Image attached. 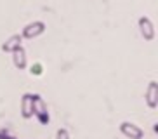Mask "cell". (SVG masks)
Returning a JSON list of instances; mask_svg holds the SVG:
<instances>
[{
    "mask_svg": "<svg viewBox=\"0 0 158 139\" xmlns=\"http://www.w3.org/2000/svg\"><path fill=\"white\" fill-rule=\"evenodd\" d=\"M45 30H47V24L44 21H31V23H28L23 28L21 37L26 38V40H33V38L40 37L42 33H45Z\"/></svg>",
    "mask_w": 158,
    "mask_h": 139,
    "instance_id": "obj_2",
    "label": "cell"
},
{
    "mask_svg": "<svg viewBox=\"0 0 158 139\" xmlns=\"http://www.w3.org/2000/svg\"><path fill=\"white\" fill-rule=\"evenodd\" d=\"M31 103H33V116H37V120L42 125H47L51 122V115H49V108H47L44 97L40 94H33Z\"/></svg>",
    "mask_w": 158,
    "mask_h": 139,
    "instance_id": "obj_1",
    "label": "cell"
},
{
    "mask_svg": "<svg viewBox=\"0 0 158 139\" xmlns=\"http://www.w3.org/2000/svg\"><path fill=\"white\" fill-rule=\"evenodd\" d=\"M30 71H31V75L35 73V75H40L42 73V66L40 65H35V66H31V70H30Z\"/></svg>",
    "mask_w": 158,
    "mask_h": 139,
    "instance_id": "obj_10",
    "label": "cell"
},
{
    "mask_svg": "<svg viewBox=\"0 0 158 139\" xmlns=\"http://www.w3.org/2000/svg\"><path fill=\"white\" fill-rule=\"evenodd\" d=\"M56 139H71V137H70V132H68V129H64V127L57 129V132H56Z\"/></svg>",
    "mask_w": 158,
    "mask_h": 139,
    "instance_id": "obj_9",
    "label": "cell"
},
{
    "mask_svg": "<svg viewBox=\"0 0 158 139\" xmlns=\"http://www.w3.org/2000/svg\"><path fill=\"white\" fill-rule=\"evenodd\" d=\"M0 139H16V137H12V136H9L5 130H0Z\"/></svg>",
    "mask_w": 158,
    "mask_h": 139,
    "instance_id": "obj_11",
    "label": "cell"
},
{
    "mask_svg": "<svg viewBox=\"0 0 158 139\" xmlns=\"http://www.w3.org/2000/svg\"><path fill=\"white\" fill-rule=\"evenodd\" d=\"M31 97H33V94H30V92H26V94H23V97H21V116H23L24 120H30L33 116V103H31Z\"/></svg>",
    "mask_w": 158,
    "mask_h": 139,
    "instance_id": "obj_6",
    "label": "cell"
},
{
    "mask_svg": "<svg viewBox=\"0 0 158 139\" xmlns=\"http://www.w3.org/2000/svg\"><path fill=\"white\" fill-rule=\"evenodd\" d=\"M12 65L16 66L18 70H24L26 65H28V56H26V51L24 47H18L14 52H12Z\"/></svg>",
    "mask_w": 158,
    "mask_h": 139,
    "instance_id": "obj_7",
    "label": "cell"
},
{
    "mask_svg": "<svg viewBox=\"0 0 158 139\" xmlns=\"http://www.w3.org/2000/svg\"><path fill=\"white\" fill-rule=\"evenodd\" d=\"M118 129L127 139H144V130L132 122H122Z\"/></svg>",
    "mask_w": 158,
    "mask_h": 139,
    "instance_id": "obj_4",
    "label": "cell"
},
{
    "mask_svg": "<svg viewBox=\"0 0 158 139\" xmlns=\"http://www.w3.org/2000/svg\"><path fill=\"white\" fill-rule=\"evenodd\" d=\"M144 101H146V106L149 110H156L158 108V83H156V80H151L148 83V89H146V94H144Z\"/></svg>",
    "mask_w": 158,
    "mask_h": 139,
    "instance_id": "obj_5",
    "label": "cell"
},
{
    "mask_svg": "<svg viewBox=\"0 0 158 139\" xmlns=\"http://www.w3.org/2000/svg\"><path fill=\"white\" fill-rule=\"evenodd\" d=\"M21 42H23V37H21L19 33H14V35H10V37L2 44V51H4V52H10V54H12L18 47H21Z\"/></svg>",
    "mask_w": 158,
    "mask_h": 139,
    "instance_id": "obj_8",
    "label": "cell"
},
{
    "mask_svg": "<svg viewBox=\"0 0 158 139\" xmlns=\"http://www.w3.org/2000/svg\"><path fill=\"white\" fill-rule=\"evenodd\" d=\"M137 26H139V33L141 37L144 38L146 42H153L156 33H155V26H153V21L148 18V16H141L137 19Z\"/></svg>",
    "mask_w": 158,
    "mask_h": 139,
    "instance_id": "obj_3",
    "label": "cell"
}]
</instances>
